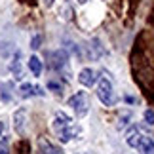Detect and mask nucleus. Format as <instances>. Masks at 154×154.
Returning a JSON list of instances; mask_svg holds the SVG:
<instances>
[{"instance_id":"f8f14e48","label":"nucleus","mask_w":154,"mask_h":154,"mask_svg":"<svg viewBox=\"0 0 154 154\" xmlns=\"http://www.w3.org/2000/svg\"><path fill=\"white\" fill-rule=\"evenodd\" d=\"M14 120H15V124H14V126H15V131L17 133H23V131H25V128H23V124H25V110H17L15 112V114H14Z\"/></svg>"},{"instance_id":"f3484780","label":"nucleus","mask_w":154,"mask_h":154,"mask_svg":"<svg viewBox=\"0 0 154 154\" xmlns=\"http://www.w3.org/2000/svg\"><path fill=\"white\" fill-rule=\"evenodd\" d=\"M145 120L149 122V124H154V110L152 109H146L145 110Z\"/></svg>"},{"instance_id":"6e6552de","label":"nucleus","mask_w":154,"mask_h":154,"mask_svg":"<svg viewBox=\"0 0 154 154\" xmlns=\"http://www.w3.org/2000/svg\"><path fill=\"white\" fill-rule=\"evenodd\" d=\"M137 150L141 154H154V141H152V137L143 135V137H141V143L137 146Z\"/></svg>"},{"instance_id":"2eb2a0df","label":"nucleus","mask_w":154,"mask_h":154,"mask_svg":"<svg viewBox=\"0 0 154 154\" xmlns=\"http://www.w3.org/2000/svg\"><path fill=\"white\" fill-rule=\"evenodd\" d=\"M129 118H131V114H129V112H122V116H120V122H118V129H124V126H126L128 124V120Z\"/></svg>"},{"instance_id":"1a4fd4ad","label":"nucleus","mask_w":154,"mask_h":154,"mask_svg":"<svg viewBox=\"0 0 154 154\" xmlns=\"http://www.w3.org/2000/svg\"><path fill=\"white\" fill-rule=\"evenodd\" d=\"M10 70L17 80L21 78V74H23V70H21V51H15V55H14V59H11V63H10Z\"/></svg>"},{"instance_id":"9b49d317","label":"nucleus","mask_w":154,"mask_h":154,"mask_svg":"<svg viewBox=\"0 0 154 154\" xmlns=\"http://www.w3.org/2000/svg\"><path fill=\"white\" fill-rule=\"evenodd\" d=\"M29 69H31V72L34 76H40L42 74V61H40L36 55H32L31 59H29Z\"/></svg>"},{"instance_id":"4468645a","label":"nucleus","mask_w":154,"mask_h":154,"mask_svg":"<svg viewBox=\"0 0 154 154\" xmlns=\"http://www.w3.org/2000/svg\"><path fill=\"white\" fill-rule=\"evenodd\" d=\"M8 88H10V84H2V86H0V90H2V101H6V103L11 99V91H8Z\"/></svg>"},{"instance_id":"f257e3e1","label":"nucleus","mask_w":154,"mask_h":154,"mask_svg":"<svg viewBox=\"0 0 154 154\" xmlns=\"http://www.w3.org/2000/svg\"><path fill=\"white\" fill-rule=\"evenodd\" d=\"M53 133H55V137L61 141V143H69L70 139L78 137L80 133V128L74 124V120L70 116H67L65 112H55V116H53Z\"/></svg>"},{"instance_id":"20e7f679","label":"nucleus","mask_w":154,"mask_h":154,"mask_svg":"<svg viewBox=\"0 0 154 154\" xmlns=\"http://www.w3.org/2000/svg\"><path fill=\"white\" fill-rule=\"evenodd\" d=\"M44 95V90L36 84H29V82H25V84L19 86V97L23 99H29V97H40Z\"/></svg>"},{"instance_id":"7ed1b4c3","label":"nucleus","mask_w":154,"mask_h":154,"mask_svg":"<svg viewBox=\"0 0 154 154\" xmlns=\"http://www.w3.org/2000/svg\"><path fill=\"white\" fill-rule=\"evenodd\" d=\"M69 106L74 110V114L78 118H84L90 112V99H88L86 91H76L74 95L69 97Z\"/></svg>"},{"instance_id":"39448f33","label":"nucleus","mask_w":154,"mask_h":154,"mask_svg":"<svg viewBox=\"0 0 154 154\" xmlns=\"http://www.w3.org/2000/svg\"><path fill=\"white\" fill-rule=\"evenodd\" d=\"M95 80H97V76H95V70H93V69H82V70H80L78 82H80L82 86L91 88L93 84H95Z\"/></svg>"},{"instance_id":"ddd939ff","label":"nucleus","mask_w":154,"mask_h":154,"mask_svg":"<svg viewBox=\"0 0 154 154\" xmlns=\"http://www.w3.org/2000/svg\"><path fill=\"white\" fill-rule=\"evenodd\" d=\"M50 90H53L57 93V95H61V91H63V86H61V82H57V80H50V84H48Z\"/></svg>"},{"instance_id":"dca6fc26","label":"nucleus","mask_w":154,"mask_h":154,"mask_svg":"<svg viewBox=\"0 0 154 154\" xmlns=\"http://www.w3.org/2000/svg\"><path fill=\"white\" fill-rule=\"evenodd\" d=\"M0 154H10V145L6 139H0Z\"/></svg>"},{"instance_id":"423d86ee","label":"nucleus","mask_w":154,"mask_h":154,"mask_svg":"<svg viewBox=\"0 0 154 154\" xmlns=\"http://www.w3.org/2000/svg\"><path fill=\"white\" fill-rule=\"evenodd\" d=\"M38 150H40V154H63V150L59 146H55L53 143H50L48 139L38 141Z\"/></svg>"},{"instance_id":"0eeeda50","label":"nucleus","mask_w":154,"mask_h":154,"mask_svg":"<svg viewBox=\"0 0 154 154\" xmlns=\"http://www.w3.org/2000/svg\"><path fill=\"white\" fill-rule=\"evenodd\" d=\"M141 137H143V133L139 131V128H131L128 131V137H126V143L131 146V149H135L137 150V146H139V143H141Z\"/></svg>"},{"instance_id":"aec40b11","label":"nucleus","mask_w":154,"mask_h":154,"mask_svg":"<svg viewBox=\"0 0 154 154\" xmlns=\"http://www.w3.org/2000/svg\"><path fill=\"white\" fill-rule=\"evenodd\" d=\"M2 131H4V124L0 122V139H2Z\"/></svg>"},{"instance_id":"9d476101","label":"nucleus","mask_w":154,"mask_h":154,"mask_svg":"<svg viewBox=\"0 0 154 154\" xmlns=\"http://www.w3.org/2000/svg\"><path fill=\"white\" fill-rule=\"evenodd\" d=\"M51 57H53V61H51V67L55 69V70H61L65 65H67V53L65 51H55V53H51Z\"/></svg>"},{"instance_id":"6ab92c4d","label":"nucleus","mask_w":154,"mask_h":154,"mask_svg":"<svg viewBox=\"0 0 154 154\" xmlns=\"http://www.w3.org/2000/svg\"><path fill=\"white\" fill-rule=\"evenodd\" d=\"M53 2H55V0H44V4L48 6V8H51V6H53Z\"/></svg>"},{"instance_id":"a211bd4d","label":"nucleus","mask_w":154,"mask_h":154,"mask_svg":"<svg viewBox=\"0 0 154 154\" xmlns=\"http://www.w3.org/2000/svg\"><path fill=\"white\" fill-rule=\"evenodd\" d=\"M38 44H40V36L32 38V46H31V48H32V50H36V48H38Z\"/></svg>"},{"instance_id":"f03ea898","label":"nucleus","mask_w":154,"mask_h":154,"mask_svg":"<svg viewBox=\"0 0 154 154\" xmlns=\"http://www.w3.org/2000/svg\"><path fill=\"white\" fill-rule=\"evenodd\" d=\"M97 97L105 106H114V103H116L114 88H112V82L106 76H101V80L97 82Z\"/></svg>"}]
</instances>
